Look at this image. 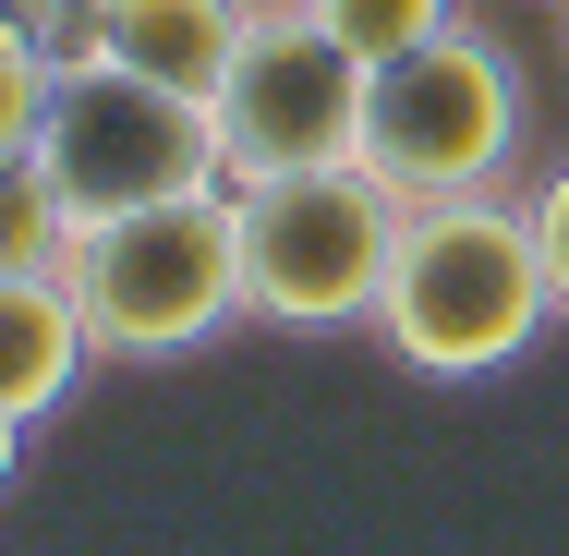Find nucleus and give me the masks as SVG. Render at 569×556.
I'll list each match as a JSON object with an SVG mask.
<instances>
[{
    "label": "nucleus",
    "mask_w": 569,
    "mask_h": 556,
    "mask_svg": "<svg viewBox=\"0 0 569 556\" xmlns=\"http://www.w3.org/2000/svg\"><path fill=\"white\" fill-rule=\"evenodd\" d=\"M61 291H73V315L98 338V363H182V351H207L219 327H242L230 194H170V206L73 219Z\"/></svg>",
    "instance_id": "f03ea898"
},
{
    "label": "nucleus",
    "mask_w": 569,
    "mask_h": 556,
    "mask_svg": "<svg viewBox=\"0 0 569 556\" xmlns=\"http://www.w3.org/2000/svg\"><path fill=\"white\" fill-rule=\"evenodd\" d=\"M219 158L230 182H279V170H340L363 158V61L303 12V0H254L242 49L219 73Z\"/></svg>",
    "instance_id": "423d86ee"
},
{
    "label": "nucleus",
    "mask_w": 569,
    "mask_h": 556,
    "mask_svg": "<svg viewBox=\"0 0 569 556\" xmlns=\"http://www.w3.org/2000/svg\"><path fill=\"white\" fill-rule=\"evenodd\" d=\"M242 24H254V0H86V12L61 24V49L121 61V73H158V85H182V98H219Z\"/></svg>",
    "instance_id": "0eeeda50"
},
{
    "label": "nucleus",
    "mask_w": 569,
    "mask_h": 556,
    "mask_svg": "<svg viewBox=\"0 0 569 556\" xmlns=\"http://www.w3.org/2000/svg\"><path fill=\"white\" fill-rule=\"evenodd\" d=\"M24 170L61 194V219H121V206H170V194H230L219 158V110L158 85V73H121V61H86L61 49V85H49V121L24 145Z\"/></svg>",
    "instance_id": "20e7f679"
},
{
    "label": "nucleus",
    "mask_w": 569,
    "mask_h": 556,
    "mask_svg": "<svg viewBox=\"0 0 569 556\" xmlns=\"http://www.w3.org/2000/svg\"><path fill=\"white\" fill-rule=\"evenodd\" d=\"M533 254H546V291H558V315H569V170L533 182Z\"/></svg>",
    "instance_id": "f8f14e48"
},
{
    "label": "nucleus",
    "mask_w": 569,
    "mask_h": 556,
    "mask_svg": "<svg viewBox=\"0 0 569 556\" xmlns=\"http://www.w3.org/2000/svg\"><path fill=\"white\" fill-rule=\"evenodd\" d=\"M546 327H558V291H546V254H533V206L437 194V206L400 219V266L376 291L388 363H412L437 387H472V375H509Z\"/></svg>",
    "instance_id": "f257e3e1"
},
{
    "label": "nucleus",
    "mask_w": 569,
    "mask_h": 556,
    "mask_svg": "<svg viewBox=\"0 0 569 556\" xmlns=\"http://www.w3.org/2000/svg\"><path fill=\"white\" fill-rule=\"evenodd\" d=\"M49 85H61V37L0 24V170H24V145H37V121H49Z\"/></svg>",
    "instance_id": "9d476101"
},
{
    "label": "nucleus",
    "mask_w": 569,
    "mask_h": 556,
    "mask_svg": "<svg viewBox=\"0 0 569 556\" xmlns=\"http://www.w3.org/2000/svg\"><path fill=\"white\" fill-rule=\"evenodd\" d=\"M24 436H37V424H24V412H0V484L24 472Z\"/></svg>",
    "instance_id": "4468645a"
},
{
    "label": "nucleus",
    "mask_w": 569,
    "mask_h": 556,
    "mask_svg": "<svg viewBox=\"0 0 569 556\" xmlns=\"http://www.w3.org/2000/svg\"><path fill=\"white\" fill-rule=\"evenodd\" d=\"M328 37H340L351 61L376 73V61H400V49H425V37H449L460 24V0H303Z\"/></svg>",
    "instance_id": "1a4fd4ad"
},
{
    "label": "nucleus",
    "mask_w": 569,
    "mask_h": 556,
    "mask_svg": "<svg viewBox=\"0 0 569 556\" xmlns=\"http://www.w3.org/2000/svg\"><path fill=\"white\" fill-rule=\"evenodd\" d=\"M400 194L340 158V170H279V182H230V230H242V315L254 327H376V291L400 266Z\"/></svg>",
    "instance_id": "7ed1b4c3"
},
{
    "label": "nucleus",
    "mask_w": 569,
    "mask_h": 556,
    "mask_svg": "<svg viewBox=\"0 0 569 556\" xmlns=\"http://www.w3.org/2000/svg\"><path fill=\"white\" fill-rule=\"evenodd\" d=\"M86 363H98V338L73 315V291H61L49 266H0V412L49 424V412L86 387Z\"/></svg>",
    "instance_id": "6e6552de"
},
{
    "label": "nucleus",
    "mask_w": 569,
    "mask_h": 556,
    "mask_svg": "<svg viewBox=\"0 0 569 556\" xmlns=\"http://www.w3.org/2000/svg\"><path fill=\"white\" fill-rule=\"evenodd\" d=\"M61 242H73L61 194H49L37 170H0V266H49V279H61Z\"/></svg>",
    "instance_id": "9b49d317"
},
{
    "label": "nucleus",
    "mask_w": 569,
    "mask_h": 556,
    "mask_svg": "<svg viewBox=\"0 0 569 556\" xmlns=\"http://www.w3.org/2000/svg\"><path fill=\"white\" fill-rule=\"evenodd\" d=\"M73 12H86V0H0V24H37V37H61Z\"/></svg>",
    "instance_id": "ddd939ff"
},
{
    "label": "nucleus",
    "mask_w": 569,
    "mask_h": 556,
    "mask_svg": "<svg viewBox=\"0 0 569 556\" xmlns=\"http://www.w3.org/2000/svg\"><path fill=\"white\" fill-rule=\"evenodd\" d=\"M521 73L497 37H425L400 61L363 73V170L400 194V206H437V194H497V170L521 158Z\"/></svg>",
    "instance_id": "39448f33"
}]
</instances>
